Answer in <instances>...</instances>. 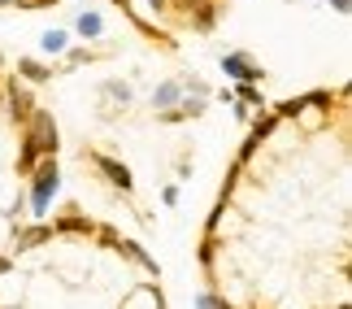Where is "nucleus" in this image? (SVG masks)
<instances>
[{
  "instance_id": "obj_1",
  "label": "nucleus",
  "mask_w": 352,
  "mask_h": 309,
  "mask_svg": "<svg viewBox=\"0 0 352 309\" xmlns=\"http://www.w3.org/2000/svg\"><path fill=\"white\" fill-rule=\"evenodd\" d=\"M57 192H61V166H57V157H44V161L35 166V174H31V192H26V209H31L35 222L48 218V209H52V200H57Z\"/></svg>"
},
{
  "instance_id": "obj_2",
  "label": "nucleus",
  "mask_w": 352,
  "mask_h": 309,
  "mask_svg": "<svg viewBox=\"0 0 352 309\" xmlns=\"http://www.w3.org/2000/svg\"><path fill=\"white\" fill-rule=\"evenodd\" d=\"M87 161H91V170H96L100 179L113 187V192H122V196L135 192V174H131L126 161H118L113 153H100V149H87Z\"/></svg>"
},
{
  "instance_id": "obj_3",
  "label": "nucleus",
  "mask_w": 352,
  "mask_h": 309,
  "mask_svg": "<svg viewBox=\"0 0 352 309\" xmlns=\"http://www.w3.org/2000/svg\"><path fill=\"white\" fill-rule=\"evenodd\" d=\"M170 13H183L196 35H209L218 26V0H170Z\"/></svg>"
},
{
  "instance_id": "obj_4",
  "label": "nucleus",
  "mask_w": 352,
  "mask_h": 309,
  "mask_svg": "<svg viewBox=\"0 0 352 309\" xmlns=\"http://www.w3.org/2000/svg\"><path fill=\"white\" fill-rule=\"evenodd\" d=\"M0 96H5V114H9V122H31V114L39 109L35 96H31V87L22 83V78H5L0 83Z\"/></svg>"
},
{
  "instance_id": "obj_5",
  "label": "nucleus",
  "mask_w": 352,
  "mask_h": 309,
  "mask_svg": "<svg viewBox=\"0 0 352 309\" xmlns=\"http://www.w3.org/2000/svg\"><path fill=\"white\" fill-rule=\"evenodd\" d=\"M222 74L231 83H265V65H256L248 52H222Z\"/></svg>"
},
{
  "instance_id": "obj_6",
  "label": "nucleus",
  "mask_w": 352,
  "mask_h": 309,
  "mask_svg": "<svg viewBox=\"0 0 352 309\" xmlns=\"http://www.w3.org/2000/svg\"><path fill=\"white\" fill-rule=\"evenodd\" d=\"M26 131L39 140V153H44V157H57L61 153V131H57V118H52L48 109H35L31 122H26Z\"/></svg>"
},
{
  "instance_id": "obj_7",
  "label": "nucleus",
  "mask_w": 352,
  "mask_h": 309,
  "mask_svg": "<svg viewBox=\"0 0 352 309\" xmlns=\"http://www.w3.org/2000/svg\"><path fill=\"white\" fill-rule=\"evenodd\" d=\"M52 239V222H22V226H13V253H31L39 244H48Z\"/></svg>"
},
{
  "instance_id": "obj_8",
  "label": "nucleus",
  "mask_w": 352,
  "mask_h": 309,
  "mask_svg": "<svg viewBox=\"0 0 352 309\" xmlns=\"http://www.w3.org/2000/svg\"><path fill=\"white\" fill-rule=\"evenodd\" d=\"M52 74H57V70H52L48 61H39V57H18V61H13V78H22L26 87H31V83H52Z\"/></svg>"
},
{
  "instance_id": "obj_9",
  "label": "nucleus",
  "mask_w": 352,
  "mask_h": 309,
  "mask_svg": "<svg viewBox=\"0 0 352 309\" xmlns=\"http://www.w3.org/2000/svg\"><path fill=\"white\" fill-rule=\"evenodd\" d=\"M39 161H44V153H39V140L22 127V144H18V174H22V179H31Z\"/></svg>"
},
{
  "instance_id": "obj_10",
  "label": "nucleus",
  "mask_w": 352,
  "mask_h": 309,
  "mask_svg": "<svg viewBox=\"0 0 352 309\" xmlns=\"http://www.w3.org/2000/svg\"><path fill=\"white\" fill-rule=\"evenodd\" d=\"M179 100H183V87H179V78H166V83H157V87H153V109H157V114H166V109H179Z\"/></svg>"
},
{
  "instance_id": "obj_11",
  "label": "nucleus",
  "mask_w": 352,
  "mask_h": 309,
  "mask_svg": "<svg viewBox=\"0 0 352 309\" xmlns=\"http://www.w3.org/2000/svg\"><path fill=\"white\" fill-rule=\"evenodd\" d=\"M91 218H83V213H61V218H52V235H91Z\"/></svg>"
},
{
  "instance_id": "obj_12",
  "label": "nucleus",
  "mask_w": 352,
  "mask_h": 309,
  "mask_svg": "<svg viewBox=\"0 0 352 309\" xmlns=\"http://www.w3.org/2000/svg\"><path fill=\"white\" fill-rule=\"evenodd\" d=\"M278 127H283V118H278L274 109H261V114H256L252 122H248V140H256V144H265V140L274 136Z\"/></svg>"
},
{
  "instance_id": "obj_13",
  "label": "nucleus",
  "mask_w": 352,
  "mask_h": 309,
  "mask_svg": "<svg viewBox=\"0 0 352 309\" xmlns=\"http://www.w3.org/2000/svg\"><path fill=\"white\" fill-rule=\"evenodd\" d=\"M74 31L83 39H104V18L96 9H83V13H74Z\"/></svg>"
},
{
  "instance_id": "obj_14",
  "label": "nucleus",
  "mask_w": 352,
  "mask_h": 309,
  "mask_svg": "<svg viewBox=\"0 0 352 309\" xmlns=\"http://www.w3.org/2000/svg\"><path fill=\"white\" fill-rule=\"evenodd\" d=\"M226 248V239L222 235H205L200 239V248H196V262H200V270L205 275H213V262H218V253Z\"/></svg>"
},
{
  "instance_id": "obj_15",
  "label": "nucleus",
  "mask_w": 352,
  "mask_h": 309,
  "mask_svg": "<svg viewBox=\"0 0 352 309\" xmlns=\"http://www.w3.org/2000/svg\"><path fill=\"white\" fill-rule=\"evenodd\" d=\"M39 48L48 52V57H61L65 48H70V31H61V26H52V31L39 35Z\"/></svg>"
},
{
  "instance_id": "obj_16",
  "label": "nucleus",
  "mask_w": 352,
  "mask_h": 309,
  "mask_svg": "<svg viewBox=\"0 0 352 309\" xmlns=\"http://www.w3.org/2000/svg\"><path fill=\"white\" fill-rule=\"evenodd\" d=\"M100 96H104V100H113V105H122V109H126V105L135 100V87H131V83H122V78H109V83L100 87Z\"/></svg>"
},
{
  "instance_id": "obj_17",
  "label": "nucleus",
  "mask_w": 352,
  "mask_h": 309,
  "mask_svg": "<svg viewBox=\"0 0 352 309\" xmlns=\"http://www.w3.org/2000/svg\"><path fill=\"white\" fill-rule=\"evenodd\" d=\"M231 92H235V100H239V105H248V109H256V114L265 109V92L256 87V83H239V87H231Z\"/></svg>"
},
{
  "instance_id": "obj_18",
  "label": "nucleus",
  "mask_w": 352,
  "mask_h": 309,
  "mask_svg": "<svg viewBox=\"0 0 352 309\" xmlns=\"http://www.w3.org/2000/svg\"><path fill=\"white\" fill-rule=\"evenodd\" d=\"M205 109H209V96H187V92H183V100H179V118H183V122L205 118Z\"/></svg>"
},
{
  "instance_id": "obj_19",
  "label": "nucleus",
  "mask_w": 352,
  "mask_h": 309,
  "mask_svg": "<svg viewBox=\"0 0 352 309\" xmlns=\"http://www.w3.org/2000/svg\"><path fill=\"white\" fill-rule=\"evenodd\" d=\"M61 70H78V65H91V61H96V57H109V52H91V48H65L61 52Z\"/></svg>"
},
{
  "instance_id": "obj_20",
  "label": "nucleus",
  "mask_w": 352,
  "mask_h": 309,
  "mask_svg": "<svg viewBox=\"0 0 352 309\" xmlns=\"http://www.w3.org/2000/svg\"><path fill=\"white\" fill-rule=\"evenodd\" d=\"M118 253H122V257H126V262L144 266V270H157V266H153V257H148V253H144V244H135V239H118Z\"/></svg>"
},
{
  "instance_id": "obj_21",
  "label": "nucleus",
  "mask_w": 352,
  "mask_h": 309,
  "mask_svg": "<svg viewBox=\"0 0 352 309\" xmlns=\"http://www.w3.org/2000/svg\"><path fill=\"white\" fill-rule=\"evenodd\" d=\"M300 105H305V109H314V114H322V118H331L335 96H331L327 87H318V92H309V96H300Z\"/></svg>"
},
{
  "instance_id": "obj_22",
  "label": "nucleus",
  "mask_w": 352,
  "mask_h": 309,
  "mask_svg": "<svg viewBox=\"0 0 352 309\" xmlns=\"http://www.w3.org/2000/svg\"><path fill=\"white\" fill-rule=\"evenodd\" d=\"M91 239H96V244L100 248H118V226H109V222H96V226H91Z\"/></svg>"
},
{
  "instance_id": "obj_23",
  "label": "nucleus",
  "mask_w": 352,
  "mask_h": 309,
  "mask_svg": "<svg viewBox=\"0 0 352 309\" xmlns=\"http://www.w3.org/2000/svg\"><path fill=\"white\" fill-rule=\"evenodd\" d=\"M179 183H170V187H161V205H166V209H174V205H179Z\"/></svg>"
},
{
  "instance_id": "obj_24",
  "label": "nucleus",
  "mask_w": 352,
  "mask_h": 309,
  "mask_svg": "<svg viewBox=\"0 0 352 309\" xmlns=\"http://www.w3.org/2000/svg\"><path fill=\"white\" fill-rule=\"evenodd\" d=\"M218 292H200V297H196V309H218Z\"/></svg>"
},
{
  "instance_id": "obj_25",
  "label": "nucleus",
  "mask_w": 352,
  "mask_h": 309,
  "mask_svg": "<svg viewBox=\"0 0 352 309\" xmlns=\"http://www.w3.org/2000/svg\"><path fill=\"white\" fill-rule=\"evenodd\" d=\"M144 5L157 13V22H161V18H170V0H144Z\"/></svg>"
},
{
  "instance_id": "obj_26",
  "label": "nucleus",
  "mask_w": 352,
  "mask_h": 309,
  "mask_svg": "<svg viewBox=\"0 0 352 309\" xmlns=\"http://www.w3.org/2000/svg\"><path fill=\"white\" fill-rule=\"evenodd\" d=\"M174 174H179V179H192V157H179V161H174Z\"/></svg>"
},
{
  "instance_id": "obj_27",
  "label": "nucleus",
  "mask_w": 352,
  "mask_h": 309,
  "mask_svg": "<svg viewBox=\"0 0 352 309\" xmlns=\"http://www.w3.org/2000/svg\"><path fill=\"white\" fill-rule=\"evenodd\" d=\"M331 13H340V18H348V13H352V0H331Z\"/></svg>"
},
{
  "instance_id": "obj_28",
  "label": "nucleus",
  "mask_w": 352,
  "mask_h": 309,
  "mask_svg": "<svg viewBox=\"0 0 352 309\" xmlns=\"http://www.w3.org/2000/svg\"><path fill=\"white\" fill-rule=\"evenodd\" d=\"M22 9H39V5H57V0H18Z\"/></svg>"
},
{
  "instance_id": "obj_29",
  "label": "nucleus",
  "mask_w": 352,
  "mask_h": 309,
  "mask_svg": "<svg viewBox=\"0 0 352 309\" xmlns=\"http://www.w3.org/2000/svg\"><path fill=\"white\" fill-rule=\"evenodd\" d=\"M9 270H13V257H0V279H5Z\"/></svg>"
},
{
  "instance_id": "obj_30",
  "label": "nucleus",
  "mask_w": 352,
  "mask_h": 309,
  "mask_svg": "<svg viewBox=\"0 0 352 309\" xmlns=\"http://www.w3.org/2000/svg\"><path fill=\"white\" fill-rule=\"evenodd\" d=\"M0 114H5V96H0Z\"/></svg>"
}]
</instances>
